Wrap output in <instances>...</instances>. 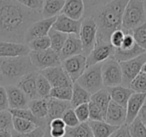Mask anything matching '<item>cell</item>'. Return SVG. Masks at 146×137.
Segmentation results:
<instances>
[{
    "label": "cell",
    "instance_id": "1",
    "mask_svg": "<svg viewBox=\"0 0 146 137\" xmlns=\"http://www.w3.org/2000/svg\"><path fill=\"white\" fill-rule=\"evenodd\" d=\"M41 18V12L26 8L15 0H0V41L25 43L28 28Z\"/></svg>",
    "mask_w": 146,
    "mask_h": 137
},
{
    "label": "cell",
    "instance_id": "2",
    "mask_svg": "<svg viewBox=\"0 0 146 137\" xmlns=\"http://www.w3.org/2000/svg\"><path fill=\"white\" fill-rule=\"evenodd\" d=\"M128 0H111L91 15L98 28L97 37L109 41L110 35L122 29V17Z\"/></svg>",
    "mask_w": 146,
    "mask_h": 137
},
{
    "label": "cell",
    "instance_id": "3",
    "mask_svg": "<svg viewBox=\"0 0 146 137\" xmlns=\"http://www.w3.org/2000/svg\"><path fill=\"white\" fill-rule=\"evenodd\" d=\"M34 71L37 70L28 55L0 58V84L3 86L16 85L23 76Z\"/></svg>",
    "mask_w": 146,
    "mask_h": 137
},
{
    "label": "cell",
    "instance_id": "4",
    "mask_svg": "<svg viewBox=\"0 0 146 137\" xmlns=\"http://www.w3.org/2000/svg\"><path fill=\"white\" fill-rule=\"evenodd\" d=\"M146 22V10L142 0H128L122 17V30L131 33L134 28Z\"/></svg>",
    "mask_w": 146,
    "mask_h": 137
},
{
    "label": "cell",
    "instance_id": "5",
    "mask_svg": "<svg viewBox=\"0 0 146 137\" xmlns=\"http://www.w3.org/2000/svg\"><path fill=\"white\" fill-rule=\"evenodd\" d=\"M75 82H77L90 94H93L104 88L101 74V63L88 66Z\"/></svg>",
    "mask_w": 146,
    "mask_h": 137
},
{
    "label": "cell",
    "instance_id": "6",
    "mask_svg": "<svg viewBox=\"0 0 146 137\" xmlns=\"http://www.w3.org/2000/svg\"><path fill=\"white\" fill-rule=\"evenodd\" d=\"M101 74L104 88L122 85V71L120 63L113 57L101 63Z\"/></svg>",
    "mask_w": 146,
    "mask_h": 137
},
{
    "label": "cell",
    "instance_id": "7",
    "mask_svg": "<svg viewBox=\"0 0 146 137\" xmlns=\"http://www.w3.org/2000/svg\"><path fill=\"white\" fill-rule=\"evenodd\" d=\"M98 28L96 22L91 16H85L82 19L81 27L79 31V38L82 43L83 55L87 56L91 52L97 39Z\"/></svg>",
    "mask_w": 146,
    "mask_h": 137
},
{
    "label": "cell",
    "instance_id": "8",
    "mask_svg": "<svg viewBox=\"0 0 146 137\" xmlns=\"http://www.w3.org/2000/svg\"><path fill=\"white\" fill-rule=\"evenodd\" d=\"M29 58L32 62L33 66L37 71L44 70L50 67L60 66L61 60L59 58V54L53 51L51 48L42 51H30Z\"/></svg>",
    "mask_w": 146,
    "mask_h": 137
},
{
    "label": "cell",
    "instance_id": "9",
    "mask_svg": "<svg viewBox=\"0 0 146 137\" xmlns=\"http://www.w3.org/2000/svg\"><path fill=\"white\" fill-rule=\"evenodd\" d=\"M113 53L114 47L110 44L109 41H105L97 37L91 52L86 56L87 67L94 64H98V63H102L110 57H113Z\"/></svg>",
    "mask_w": 146,
    "mask_h": 137
},
{
    "label": "cell",
    "instance_id": "10",
    "mask_svg": "<svg viewBox=\"0 0 146 137\" xmlns=\"http://www.w3.org/2000/svg\"><path fill=\"white\" fill-rule=\"evenodd\" d=\"M146 61V52L130 60L122 61L120 63L122 71V85L129 87L131 81L141 72L142 66Z\"/></svg>",
    "mask_w": 146,
    "mask_h": 137
},
{
    "label": "cell",
    "instance_id": "11",
    "mask_svg": "<svg viewBox=\"0 0 146 137\" xmlns=\"http://www.w3.org/2000/svg\"><path fill=\"white\" fill-rule=\"evenodd\" d=\"M61 66L67 73V75L70 77L72 82H75L87 68L86 56L83 54H78L69 57L61 62Z\"/></svg>",
    "mask_w": 146,
    "mask_h": 137
},
{
    "label": "cell",
    "instance_id": "12",
    "mask_svg": "<svg viewBox=\"0 0 146 137\" xmlns=\"http://www.w3.org/2000/svg\"><path fill=\"white\" fill-rule=\"evenodd\" d=\"M50 83L51 87H62V86H72L73 83L70 77L67 75L62 66H55L39 71Z\"/></svg>",
    "mask_w": 146,
    "mask_h": 137
},
{
    "label": "cell",
    "instance_id": "13",
    "mask_svg": "<svg viewBox=\"0 0 146 137\" xmlns=\"http://www.w3.org/2000/svg\"><path fill=\"white\" fill-rule=\"evenodd\" d=\"M56 17H51V18H41L34 22L27 30L25 34V44L32 39L38 38V37L47 36L49 31L51 30L53 26V23L55 22Z\"/></svg>",
    "mask_w": 146,
    "mask_h": 137
},
{
    "label": "cell",
    "instance_id": "14",
    "mask_svg": "<svg viewBox=\"0 0 146 137\" xmlns=\"http://www.w3.org/2000/svg\"><path fill=\"white\" fill-rule=\"evenodd\" d=\"M4 87L6 89L9 109L28 108L30 99L25 95V93L18 86H16V85H8V86Z\"/></svg>",
    "mask_w": 146,
    "mask_h": 137
},
{
    "label": "cell",
    "instance_id": "15",
    "mask_svg": "<svg viewBox=\"0 0 146 137\" xmlns=\"http://www.w3.org/2000/svg\"><path fill=\"white\" fill-rule=\"evenodd\" d=\"M29 53L30 49L25 43L0 41V58L27 56Z\"/></svg>",
    "mask_w": 146,
    "mask_h": 137
},
{
    "label": "cell",
    "instance_id": "16",
    "mask_svg": "<svg viewBox=\"0 0 146 137\" xmlns=\"http://www.w3.org/2000/svg\"><path fill=\"white\" fill-rule=\"evenodd\" d=\"M82 20H74L63 14H59L53 23L52 29L59 32L65 33L67 35L70 34H79L80 27H81Z\"/></svg>",
    "mask_w": 146,
    "mask_h": 137
},
{
    "label": "cell",
    "instance_id": "17",
    "mask_svg": "<svg viewBox=\"0 0 146 137\" xmlns=\"http://www.w3.org/2000/svg\"><path fill=\"white\" fill-rule=\"evenodd\" d=\"M78 54H83V48H82V43L79 38V35H68L62 49L59 52V58L61 62L69 57L75 56Z\"/></svg>",
    "mask_w": 146,
    "mask_h": 137
},
{
    "label": "cell",
    "instance_id": "18",
    "mask_svg": "<svg viewBox=\"0 0 146 137\" xmlns=\"http://www.w3.org/2000/svg\"><path fill=\"white\" fill-rule=\"evenodd\" d=\"M104 121L113 126H121L125 124L126 121V108L117 104L114 101H110L109 106L106 111Z\"/></svg>",
    "mask_w": 146,
    "mask_h": 137
},
{
    "label": "cell",
    "instance_id": "19",
    "mask_svg": "<svg viewBox=\"0 0 146 137\" xmlns=\"http://www.w3.org/2000/svg\"><path fill=\"white\" fill-rule=\"evenodd\" d=\"M146 98V94L133 92L130 96L126 105V121L125 124H130L135 118L138 117L143 102Z\"/></svg>",
    "mask_w": 146,
    "mask_h": 137
},
{
    "label": "cell",
    "instance_id": "20",
    "mask_svg": "<svg viewBox=\"0 0 146 137\" xmlns=\"http://www.w3.org/2000/svg\"><path fill=\"white\" fill-rule=\"evenodd\" d=\"M61 14L74 20H82L85 14L83 0H65Z\"/></svg>",
    "mask_w": 146,
    "mask_h": 137
},
{
    "label": "cell",
    "instance_id": "21",
    "mask_svg": "<svg viewBox=\"0 0 146 137\" xmlns=\"http://www.w3.org/2000/svg\"><path fill=\"white\" fill-rule=\"evenodd\" d=\"M37 74H38V71L28 73L25 76H23L16 84V86H18L30 100L38 98L37 97V91H36Z\"/></svg>",
    "mask_w": 146,
    "mask_h": 137
},
{
    "label": "cell",
    "instance_id": "22",
    "mask_svg": "<svg viewBox=\"0 0 146 137\" xmlns=\"http://www.w3.org/2000/svg\"><path fill=\"white\" fill-rule=\"evenodd\" d=\"M48 115H47V124L49 121L55 118H61L63 113L67 109L71 108V104L69 101H62L54 98H48Z\"/></svg>",
    "mask_w": 146,
    "mask_h": 137
},
{
    "label": "cell",
    "instance_id": "23",
    "mask_svg": "<svg viewBox=\"0 0 146 137\" xmlns=\"http://www.w3.org/2000/svg\"><path fill=\"white\" fill-rule=\"evenodd\" d=\"M110 94V98L112 101L116 102L117 104L121 105V106L125 107L127 105V102L129 100L130 96L133 93V91L129 88V87L123 86V85H119V86L111 87V88H106Z\"/></svg>",
    "mask_w": 146,
    "mask_h": 137
},
{
    "label": "cell",
    "instance_id": "24",
    "mask_svg": "<svg viewBox=\"0 0 146 137\" xmlns=\"http://www.w3.org/2000/svg\"><path fill=\"white\" fill-rule=\"evenodd\" d=\"M65 0H43L41 15L42 18L57 17L61 14Z\"/></svg>",
    "mask_w": 146,
    "mask_h": 137
},
{
    "label": "cell",
    "instance_id": "25",
    "mask_svg": "<svg viewBox=\"0 0 146 137\" xmlns=\"http://www.w3.org/2000/svg\"><path fill=\"white\" fill-rule=\"evenodd\" d=\"M90 94L88 91H86L83 87H81L77 82H74L72 85V97H71L70 104L72 108L79 106L81 104H85L90 101Z\"/></svg>",
    "mask_w": 146,
    "mask_h": 137
},
{
    "label": "cell",
    "instance_id": "26",
    "mask_svg": "<svg viewBox=\"0 0 146 137\" xmlns=\"http://www.w3.org/2000/svg\"><path fill=\"white\" fill-rule=\"evenodd\" d=\"M91 128L93 137H110L111 134L118 128L117 126L108 124L105 121H88Z\"/></svg>",
    "mask_w": 146,
    "mask_h": 137
},
{
    "label": "cell",
    "instance_id": "27",
    "mask_svg": "<svg viewBox=\"0 0 146 137\" xmlns=\"http://www.w3.org/2000/svg\"><path fill=\"white\" fill-rule=\"evenodd\" d=\"M28 109L39 119L46 120L48 115V101L47 99L36 98L29 101Z\"/></svg>",
    "mask_w": 146,
    "mask_h": 137
},
{
    "label": "cell",
    "instance_id": "28",
    "mask_svg": "<svg viewBox=\"0 0 146 137\" xmlns=\"http://www.w3.org/2000/svg\"><path fill=\"white\" fill-rule=\"evenodd\" d=\"M146 52L142 48H140L137 44L134 45L132 48L129 49H121V48H114L113 53V58H115L118 62H122V61L130 60L135 57L141 55L142 53Z\"/></svg>",
    "mask_w": 146,
    "mask_h": 137
},
{
    "label": "cell",
    "instance_id": "29",
    "mask_svg": "<svg viewBox=\"0 0 146 137\" xmlns=\"http://www.w3.org/2000/svg\"><path fill=\"white\" fill-rule=\"evenodd\" d=\"M90 101H92V102L102 111V113H103L104 116H105L106 111H107V108H108V106H109V103H110V101H111L110 94L107 89L102 88V89H100L99 91H97V92L91 94Z\"/></svg>",
    "mask_w": 146,
    "mask_h": 137
},
{
    "label": "cell",
    "instance_id": "30",
    "mask_svg": "<svg viewBox=\"0 0 146 137\" xmlns=\"http://www.w3.org/2000/svg\"><path fill=\"white\" fill-rule=\"evenodd\" d=\"M13 117H18V118L26 119L28 121H31L34 124H36L38 127H48L47 126V121L43 119H39L29 110L28 108L24 109H8Z\"/></svg>",
    "mask_w": 146,
    "mask_h": 137
},
{
    "label": "cell",
    "instance_id": "31",
    "mask_svg": "<svg viewBox=\"0 0 146 137\" xmlns=\"http://www.w3.org/2000/svg\"><path fill=\"white\" fill-rule=\"evenodd\" d=\"M65 137H93L88 122H82L74 127H66Z\"/></svg>",
    "mask_w": 146,
    "mask_h": 137
},
{
    "label": "cell",
    "instance_id": "32",
    "mask_svg": "<svg viewBox=\"0 0 146 137\" xmlns=\"http://www.w3.org/2000/svg\"><path fill=\"white\" fill-rule=\"evenodd\" d=\"M67 36H68V35L65 34V33L59 32V31H56L51 28V30L49 31V33H48V37L50 38V43H51L50 48L59 54V52H60L61 49H62L63 45H64L65 41H66Z\"/></svg>",
    "mask_w": 146,
    "mask_h": 137
},
{
    "label": "cell",
    "instance_id": "33",
    "mask_svg": "<svg viewBox=\"0 0 146 137\" xmlns=\"http://www.w3.org/2000/svg\"><path fill=\"white\" fill-rule=\"evenodd\" d=\"M51 85L41 73L38 72L36 78V91L37 97L42 99H48L51 91Z\"/></svg>",
    "mask_w": 146,
    "mask_h": 137
},
{
    "label": "cell",
    "instance_id": "34",
    "mask_svg": "<svg viewBox=\"0 0 146 137\" xmlns=\"http://www.w3.org/2000/svg\"><path fill=\"white\" fill-rule=\"evenodd\" d=\"M36 127H38L36 124H34L31 121H28L26 119L18 118V117H13L12 118V130L18 133H27L34 130Z\"/></svg>",
    "mask_w": 146,
    "mask_h": 137
},
{
    "label": "cell",
    "instance_id": "35",
    "mask_svg": "<svg viewBox=\"0 0 146 137\" xmlns=\"http://www.w3.org/2000/svg\"><path fill=\"white\" fill-rule=\"evenodd\" d=\"M72 97V86H62V87H52L50 91L49 98L58 99L62 101L70 102Z\"/></svg>",
    "mask_w": 146,
    "mask_h": 137
},
{
    "label": "cell",
    "instance_id": "36",
    "mask_svg": "<svg viewBox=\"0 0 146 137\" xmlns=\"http://www.w3.org/2000/svg\"><path fill=\"white\" fill-rule=\"evenodd\" d=\"M128 129L131 137H146V124L139 117L128 124Z\"/></svg>",
    "mask_w": 146,
    "mask_h": 137
},
{
    "label": "cell",
    "instance_id": "37",
    "mask_svg": "<svg viewBox=\"0 0 146 137\" xmlns=\"http://www.w3.org/2000/svg\"><path fill=\"white\" fill-rule=\"evenodd\" d=\"M131 35L133 36L136 44L146 51V22L134 28L131 31Z\"/></svg>",
    "mask_w": 146,
    "mask_h": 137
},
{
    "label": "cell",
    "instance_id": "38",
    "mask_svg": "<svg viewBox=\"0 0 146 137\" xmlns=\"http://www.w3.org/2000/svg\"><path fill=\"white\" fill-rule=\"evenodd\" d=\"M27 46L29 47L30 51H42L50 48V38L47 36L38 37V38L32 39L31 41L26 43Z\"/></svg>",
    "mask_w": 146,
    "mask_h": 137
},
{
    "label": "cell",
    "instance_id": "39",
    "mask_svg": "<svg viewBox=\"0 0 146 137\" xmlns=\"http://www.w3.org/2000/svg\"><path fill=\"white\" fill-rule=\"evenodd\" d=\"M129 88L133 92L143 93L146 94V74L143 72H140L133 80L131 81L129 85Z\"/></svg>",
    "mask_w": 146,
    "mask_h": 137
},
{
    "label": "cell",
    "instance_id": "40",
    "mask_svg": "<svg viewBox=\"0 0 146 137\" xmlns=\"http://www.w3.org/2000/svg\"><path fill=\"white\" fill-rule=\"evenodd\" d=\"M111 0H83L84 7H85V16H91L96 10L101 8L108 2H110ZM83 17V18H84Z\"/></svg>",
    "mask_w": 146,
    "mask_h": 137
},
{
    "label": "cell",
    "instance_id": "41",
    "mask_svg": "<svg viewBox=\"0 0 146 137\" xmlns=\"http://www.w3.org/2000/svg\"><path fill=\"white\" fill-rule=\"evenodd\" d=\"M61 119H62L63 122L65 123L66 127H74L80 123L79 120H78V118L76 117L74 108H72V107L69 108V109H67V110L63 113Z\"/></svg>",
    "mask_w": 146,
    "mask_h": 137
},
{
    "label": "cell",
    "instance_id": "42",
    "mask_svg": "<svg viewBox=\"0 0 146 137\" xmlns=\"http://www.w3.org/2000/svg\"><path fill=\"white\" fill-rule=\"evenodd\" d=\"M12 118L9 110L0 111V130H12Z\"/></svg>",
    "mask_w": 146,
    "mask_h": 137
},
{
    "label": "cell",
    "instance_id": "43",
    "mask_svg": "<svg viewBox=\"0 0 146 137\" xmlns=\"http://www.w3.org/2000/svg\"><path fill=\"white\" fill-rule=\"evenodd\" d=\"M74 111H75L76 117L78 118L80 123L88 122L89 121V107H88V103L81 104L79 106L75 107Z\"/></svg>",
    "mask_w": 146,
    "mask_h": 137
},
{
    "label": "cell",
    "instance_id": "44",
    "mask_svg": "<svg viewBox=\"0 0 146 137\" xmlns=\"http://www.w3.org/2000/svg\"><path fill=\"white\" fill-rule=\"evenodd\" d=\"M88 107H89V121H103L104 120V118H105L104 114L92 101L88 102Z\"/></svg>",
    "mask_w": 146,
    "mask_h": 137
},
{
    "label": "cell",
    "instance_id": "45",
    "mask_svg": "<svg viewBox=\"0 0 146 137\" xmlns=\"http://www.w3.org/2000/svg\"><path fill=\"white\" fill-rule=\"evenodd\" d=\"M47 127H36L34 130L27 133H18L12 130V136L11 137H43L46 132Z\"/></svg>",
    "mask_w": 146,
    "mask_h": 137
},
{
    "label": "cell",
    "instance_id": "46",
    "mask_svg": "<svg viewBox=\"0 0 146 137\" xmlns=\"http://www.w3.org/2000/svg\"><path fill=\"white\" fill-rule=\"evenodd\" d=\"M15 1L31 10L41 12V9H42L43 0H15Z\"/></svg>",
    "mask_w": 146,
    "mask_h": 137
},
{
    "label": "cell",
    "instance_id": "47",
    "mask_svg": "<svg viewBox=\"0 0 146 137\" xmlns=\"http://www.w3.org/2000/svg\"><path fill=\"white\" fill-rule=\"evenodd\" d=\"M124 35L125 33L123 32L122 29L120 30H116L110 35V38H109V42L114 48H119L121 46L122 42H123V39H124Z\"/></svg>",
    "mask_w": 146,
    "mask_h": 137
},
{
    "label": "cell",
    "instance_id": "48",
    "mask_svg": "<svg viewBox=\"0 0 146 137\" xmlns=\"http://www.w3.org/2000/svg\"><path fill=\"white\" fill-rule=\"evenodd\" d=\"M8 99H7V93L6 89L3 85L0 84V111L2 110H8Z\"/></svg>",
    "mask_w": 146,
    "mask_h": 137
},
{
    "label": "cell",
    "instance_id": "49",
    "mask_svg": "<svg viewBox=\"0 0 146 137\" xmlns=\"http://www.w3.org/2000/svg\"><path fill=\"white\" fill-rule=\"evenodd\" d=\"M110 137H131L129 133V129H128V125L123 124L119 126L112 133Z\"/></svg>",
    "mask_w": 146,
    "mask_h": 137
},
{
    "label": "cell",
    "instance_id": "50",
    "mask_svg": "<svg viewBox=\"0 0 146 137\" xmlns=\"http://www.w3.org/2000/svg\"><path fill=\"white\" fill-rule=\"evenodd\" d=\"M135 41H134L133 36L131 35V33H125L124 35V39H123V42H122L121 46L119 48L121 49H129L132 48V47L135 45Z\"/></svg>",
    "mask_w": 146,
    "mask_h": 137
},
{
    "label": "cell",
    "instance_id": "51",
    "mask_svg": "<svg viewBox=\"0 0 146 137\" xmlns=\"http://www.w3.org/2000/svg\"><path fill=\"white\" fill-rule=\"evenodd\" d=\"M48 132L51 137H65L66 128H48Z\"/></svg>",
    "mask_w": 146,
    "mask_h": 137
},
{
    "label": "cell",
    "instance_id": "52",
    "mask_svg": "<svg viewBox=\"0 0 146 137\" xmlns=\"http://www.w3.org/2000/svg\"><path fill=\"white\" fill-rule=\"evenodd\" d=\"M47 126H48V128H66V125L61 118L52 119L48 122Z\"/></svg>",
    "mask_w": 146,
    "mask_h": 137
},
{
    "label": "cell",
    "instance_id": "53",
    "mask_svg": "<svg viewBox=\"0 0 146 137\" xmlns=\"http://www.w3.org/2000/svg\"><path fill=\"white\" fill-rule=\"evenodd\" d=\"M138 117L146 124V98H145V100H144L143 105H142L141 109H140V111H139Z\"/></svg>",
    "mask_w": 146,
    "mask_h": 137
},
{
    "label": "cell",
    "instance_id": "54",
    "mask_svg": "<svg viewBox=\"0 0 146 137\" xmlns=\"http://www.w3.org/2000/svg\"><path fill=\"white\" fill-rule=\"evenodd\" d=\"M12 130H0V137H11Z\"/></svg>",
    "mask_w": 146,
    "mask_h": 137
},
{
    "label": "cell",
    "instance_id": "55",
    "mask_svg": "<svg viewBox=\"0 0 146 137\" xmlns=\"http://www.w3.org/2000/svg\"><path fill=\"white\" fill-rule=\"evenodd\" d=\"M141 72H143V73H145V74H146V61H145V62H144L143 66H142Z\"/></svg>",
    "mask_w": 146,
    "mask_h": 137
},
{
    "label": "cell",
    "instance_id": "56",
    "mask_svg": "<svg viewBox=\"0 0 146 137\" xmlns=\"http://www.w3.org/2000/svg\"><path fill=\"white\" fill-rule=\"evenodd\" d=\"M43 137H51L50 134H49V132H48V129H46V132H45V134H44V136H43Z\"/></svg>",
    "mask_w": 146,
    "mask_h": 137
},
{
    "label": "cell",
    "instance_id": "57",
    "mask_svg": "<svg viewBox=\"0 0 146 137\" xmlns=\"http://www.w3.org/2000/svg\"><path fill=\"white\" fill-rule=\"evenodd\" d=\"M144 6H145V10H146V1H144Z\"/></svg>",
    "mask_w": 146,
    "mask_h": 137
},
{
    "label": "cell",
    "instance_id": "58",
    "mask_svg": "<svg viewBox=\"0 0 146 137\" xmlns=\"http://www.w3.org/2000/svg\"><path fill=\"white\" fill-rule=\"evenodd\" d=\"M143 1H146V0H143Z\"/></svg>",
    "mask_w": 146,
    "mask_h": 137
},
{
    "label": "cell",
    "instance_id": "59",
    "mask_svg": "<svg viewBox=\"0 0 146 137\" xmlns=\"http://www.w3.org/2000/svg\"><path fill=\"white\" fill-rule=\"evenodd\" d=\"M142 1H143V0H142Z\"/></svg>",
    "mask_w": 146,
    "mask_h": 137
}]
</instances>
